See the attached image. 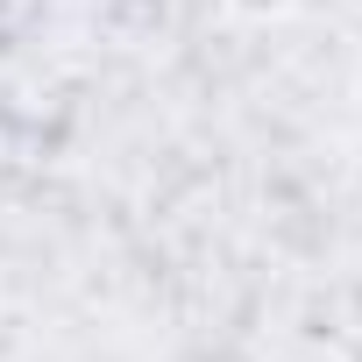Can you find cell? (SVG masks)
<instances>
[{"mask_svg":"<svg viewBox=\"0 0 362 362\" xmlns=\"http://www.w3.org/2000/svg\"><path fill=\"white\" fill-rule=\"evenodd\" d=\"M221 8H228L235 22H284L298 0H221Z\"/></svg>","mask_w":362,"mask_h":362,"instance_id":"obj_1","label":"cell"}]
</instances>
